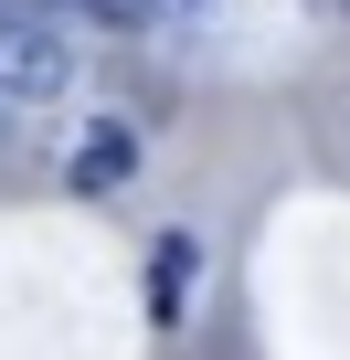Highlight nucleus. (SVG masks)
Segmentation results:
<instances>
[{
	"mask_svg": "<svg viewBox=\"0 0 350 360\" xmlns=\"http://www.w3.org/2000/svg\"><path fill=\"white\" fill-rule=\"evenodd\" d=\"M181 297H192V244L170 233V244H159V286H149V307H159V318H181Z\"/></svg>",
	"mask_w": 350,
	"mask_h": 360,
	"instance_id": "7ed1b4c3",
	"label": "nucleus"
},
{
	"mask_svg": "<svg viewBox=\"0 0 350 360\" xmlns=\"http://www.w3.org/2000/svg\"><path fill=\"white\" fill-rule=\"evenodd\" d=\"M64 180H75V191H127V180H138V127H127V117L85 127L75 159H64Z\"/></svg>",
	"mask_w": 350,
	"mask_h": 360,
	"instance_id": "f03ea898",
	"label": "nucleus"
},
{
	"mask_svg": "<svg viewBox=\"0 0 350 360\" xmlns=\"http://www.w3.org/2000/svg\"><path fill=\"white\" fill-rule=\"evenodd\" d=\"M0 11H32V22H43V11H54V0H0Z\"/></svg>",
	"mask_w": 350,
	"mask_h": 360,
	"instance_id": "39448f33",
	"label": "nucleus"
},
{
	"mask_svg": "<svg viewBox=\"0 0 350 360\" xmlns=\"http://www.w3.org/2000/svg\"><path fill=\"white\" fill-rule=\"evenodd\" d=\"M85 11L117 22V32H149V22H159V0H85Z\"/></svg>",
	"mask_w": 350,
	"mask_h": 360,
	"instance_id": "20e7f679",
	"label": "nucleus"
},
{
	"mask_svg": "<svg viewBox=\"0 0 350 360\" xmlns=\"http://www.w3.org/2000/svg\"><path fill=\"white\" fill-rule=\"evenodd\" d=\"M75 85V43L32 11H0V106H54Z\"/></svg>",
	"mask_w": 350,
	"mask_h": 360,
	"instance_id": "f257e3e1",
	"label": "nucleus"
}]
</instances>
